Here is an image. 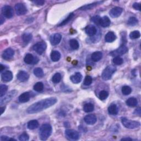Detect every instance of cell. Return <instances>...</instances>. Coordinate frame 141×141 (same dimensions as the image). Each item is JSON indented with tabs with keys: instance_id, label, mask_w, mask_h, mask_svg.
Returning a JSON list of instances; mask_svg holds the SVG:
<instances>
[{
	"instance_id": "9a60e30c",
	"label": "cell",
	"mask_w": 141,
	"mask_h": 141,
	"mask_svg": "<svg viewBox=\"0 0 141 141\" xmlns=\"http://www.w3.org/2000/svg\"><path fill=\"white\" fill-rule=\"evenodd\" d=\"M84 121L88 125H94L97 122V117L94 115L93 114H90L85 116L84 119Z\"/></svg>"
},
{
	"instance_id": "c3c4849f",
	"label": "cell",
	"mask_w": 141,
	"mask_h": 141,
	"mask_svg": "<svg viewBox=\"0 0 141 141\" xmlns=\"http://www.w3.org/2000/svg\"><path fill=\"white\" fill-rule=\"evenodd\" d=\"M39 61V59L37 57H34V61L33 62V64H35L37 63Z\"/></svg>"
},
{
	"instance_id": "f35d334b",
	"label": "cell",
	"mask_w": 141,
	"mask_h": 141,
	"mask_svg": "<svg viewBox=\"0 0 141 141\" xmlns=\"http://www.w3.org/2000/svg\"><path fill=\"white\" fill-rule=\"evenodd\" d=\"M123 59L120 56H116L113 58V62L115 65H121L123 63Z\"/></svg>"
},
{
	"instance_id": "8fae6325",
	"label": "cell",
	"mask_w": 141,
	"mask_h": 141,
	"mask_svg": "<svg viewBox=\"0 0 141 141\" xmlns=\"http://www.w3.org/2000/svg\"><path fill=\"white\" fill-rule=\"evenodd\" d=\"M123 11V9L119 7H116L115 8H113L110 11V16L112 18H117L119 17Z\"/></svg>"
},
{
	"instance_id": "816d5d0a",
	"label": "cell",
	"mask_w": 141,
	"mask_h": 141,
	"mask_svg": "<svg viewBox=\"0 0 141 141\" xmlns=\"http://www.w3.org/2000/svg\"><path fill=\"white\" fill-rule=\"evenodd\" d=\"M5 109H6V107L4 106V107H1V108H0V110H1V115L3 113V112L4 111Z\"/></svg>"
},
{
	"instance_id": "74e56055",
	"label": "cell",
	"mask_w": 141,
	"mask_h": 141,
	"mask_svg": "<svg viewBox=\"0 0 141 141\" xmlns=\"http://www.w3.org/2000/svg\"><path fill=\"white\" fill-rule=\"evenodd\" d=\"M8 90V87L4 85L1 84L0 85V97H2L5 95L6 92Z\"/></svg>"
},
{
	"instance_id": "e0dca14e",
	"label": "cell",
	"mask_w": 141,
	"mask_h": 141,
	"mask_svg": "<svg viewBox=\"0 0 141 141\" xmlns=\"http://www.w3.org/2000/svg\"><path fill=\"white\" fill-rule=\"evenodd\" d=\"M1 78L4 82H10L13 79V74L10 71H7L2 73Z\"/></svg>"
},
{
	"instance_id": "277c9868",
	"label": "cell",
	"mask_w": 141,
	"mask_h": 141,
	"mask_svg": "<svg viewBox=\"0 0 141 141\" xmlns=\"http://www.w3.org/2000/svg\"><path fill=\"white\" fill-rule=\"evenodd\" d=\"M121 122L124 126L129 129H134L140 126V123L136 121H132L127 119L126 117L121 119Z\"/></svg>"
},
{
	"instance_id": "2e32d148",
	"label": "cell",
	"mask_w": 141,
	"mask_h": 141,
	"mask_svg": "<svg viewBox=\"0 0 141 141\" xmlns=\"http://www.w3.org/2000/svg\"><path fill=\"white\" fill-rule=\"evenodd\" d=\"M17 79L19 80V81L21 82H25L29 79V76L28 74V73H26L25 71H20L17 76Z\"/></svg>"
},
{
	"instance_id": "6da1fadb",
	"label": "cell",
	"mask_w": 141,
	"mask_h": 141,
	"mask_svg": "<svg viewBox=\"0 0 141 141\" xmlns=\"http://www.w3.org/2000/svg\"><path fill=\"white\" fill-rule=\"evenodd\" d=\"M57 102V99L55 98H50L37 102L30 105L26 110L29 113H35L43 111L52 106Z\"/></svg>"
},
{
	"instance_id": "f1b7e54d",
	"label": "cell",
	"mask_w": 141,
	"mask_h": 141,
	"mask_svg": "<svg viewBox=\"0 0 141 141\" xmlns=\"http://www.w3.org/2000/svg\"><path fill=\"white\" fill-rule=\"evenodd\" d=\"M34 57L30 53H28L26 54L24 57V61L26 64H31L33 63V61H34Z\"/></svg>"
},
{
	"instance_id": "f6af8a7d",
	"label": "cell",
	"mask_w": 141,
	"mask_h": 141,
	"mask_svg": "<svg viewBox=\"0 0 141 141\" xmlns=\"http://www.w3.org/2000/svg\"><path fill=\"white\" fill-rule=\"evenodd\" d=\"M133 7L136 10L140 11V6L138 3H135L133 4Z\"/></svg>"
},
{
	"instance_id": "b9f144b4",
	"label": "cell",
	"mask_w": 141,
	"mask_h": 141,
	"mask_svg": "<svg viewBox=\"0 0 141 141\" xmlns=\"http://www.w3.org/2000/svg\"><path fill=\"white\" fill-rule=\"evenodd\" d=\"M92 83V78L89 76H87L84 79V84L85 85H90Z\"/></svg>"
},
{
	"instance_id": "8d00e7d4",
	"label": "cell",
	"mask_w": 141,
	"mask_h": 141,
	"mask_svg": "<svg viewBox=\"0 0 141 141\" xmlns=\"http://www.w3.org/2000/svg\"><path fill=\"white\" fill-rule=\"evenodd\" d=\"M44 84L42 82H38L34 85V89L36 92H41L43 90Z\"/></svg>"
},
{
	"instance_id": "8992f818",
	"label": "cell",
	"mask_w": 141,
	"mask_h": 141,
	"mask_svg": "<svg viewBox=\"0 0 141 141\" xmlns=\"http://www.w3.org/2000/svg\"><path fill=\"white\" fill-rule=\"evenodd\" d=\"M33 49L38 54L42 55L46 49V44L43 42H39L33 46Z\"/></svg>"
},
{
	"instance_id": "cb8c5ba5",
	"label": "cell",
	"mask_w": 141,
	"mask_h": 141,
	"mask_svg": "<svg viewBox=\"0 0 141 141\" xmlns=\"http://www.w3.org/2000/svg\"><path fill=\"white\" fill-rule=\"evenodd\" d=\"M108 112L110 115H116L118 113V108L115 104L111 105L108 107Z\"/></svg>"
},
{
	"instance_id": "d4e9b609",
	"label": "cell",
	"mask_w": 141,
	"mask_h": 141,
	"mask_svg": "<svg viewBox=\"0 0 141 141\" xmlns=\"http://www.w3.org/2000/svg\"><path fill=\"white\" fill-rule=\"evenodd\" d=\"M126 103L130 107H135L138 104V101L135 98H130L126 100Z\"/></svg>"
},
{
	"instance_id": "52a82bcc",
	"label": "cell",
	"mask_w": 141,
	"mask_h": 141,
	"mask_svg": "<svg viewBox=\"0 0 141 141\" xmlns=\"http://www.w3.org/2000/svg\"><path fill=\"white\" fill-rule=\"evenodd\" d=\"M2 14L4 17L11 18L13 16V10L10 6H4L2 8Z\"/></svg>"
},
{
	"instance_id": "d6986e66",
	"label": "cell",
	"mask_w": 141,
	"mask_h": 141,
	"mask_svg": "<svg viewBox=\"0 0 141 141\" xmlns=\"http://www.w3.org/2000/svg\"><path fill=\"white\" fill-rule=\"evenodd\" d=\"M116 39V35L112 31H109L107 33L105 37V40L107 43H112Z\"/></svg>"
},
{
	"instance_id": "f546056e",
	"label": "cell",
	"mask_w": 141,
	"mask_h": 141,
	"mask_svg": "<svg viewBox=\"0 0 141 141\" xmlns=\"http://www.w3.org/2000/svg\"><path fill=\"white\" fill-rule=\"evenodd\" d=\"M94 109V106L91 103H87L84 105L83 110L85 112H92Z\"/></svg>"
},
{
	"instance_id": "ba28073f",
	"label": "cell",
	"mask_w": 141,
	"mask_h": 141,
	"mask_svg": "<svg viewBox=\"0 0 141 141\" xmlns=\"http://www.w3.org/2000/svg\"><path fill=\"white\" fill-rule=\"evenodd\" d=\"M15 11L18 16H22L25 15L27 12L26 7L22 3H17L15 6Z\"/></svg>"
},
{
	"instance_id": "603a6c76",
	"label": "cell",
	"mask_w": 141,
	"mask_h": 141,
	"mask_svg": "<svg viewBox=\"0 0 141 141\" xmlns=\"http://www.w3.org/2000/svg\"><path fill=\"white\" fill-rule=\"evenodd\" d=\"M50 57L52 61L57 62L61 58V54L57 51H53L51 53Z\"/></svg>"
},
{
	"instance_id": "bcb514c9",
	"label": "cell",
	"mask_w": 141,
	"mask_h": 141,
	"mask_svg": "<svg viewBox=\"0 0 141 141\" xmlns=\"http://www.w3.org/2000/svg\"><path fill=\"white\" fill-rule=\"evenodd\" d=\"M33 3H34L38 5H40V6H42L45 3V1H43V0H38V1H33Z\"/></svg>"
},
{
	"instance_id": "836d02e7",
	"label": "cell",
	"mask_w": 141,
	"mask_h": 141,
	"mask_svg": "<svg viewBox=\"0 0 141 141\" xmlns=\"http://www.w3.org/2000/svg\"><path fill=\"white\" fill-rule=\"evenodd\" d=\"M131 92H132V89L129 86H127V85L124 86L122 88V93L125 95L130 94Z\"/></svg>"
},
{
	"instance_id": "ab89813d",
	"label": "cell",
	"mask_w": 141,
	"mask_h": 141,
	"mask_svg": "<svg viewBox=\"0 0 141 141\" xmlns=\"http://www.w3.org/2000/svg\"><path fill=\"white\" fill-rule=\"evenodd\" d=\"M108 95H109V93H107L106 91L102 90L100 92L99 97V98L100 100H104L107 97H108Z\"/></svg>"
},
{
	"instance_id": "ffe728a7",
	"label": "cell",
	"mask_w": 141,
	"mask_h": 141,
	"mask_svg": "<svg viewBox=\"0 0 141 141\" xmlns=\"http://www.w3.org/2000/svg\"><path fill=\"white\" fill-rule=\"evenodd\" d=\"M70 79L73 83L77 84L81 82L82 79V76L81 75V73H80L79 72H77L75 73V75L72 76L70 77Z\"/></svg>"
},
{
	"instance_id": "5bb4252c",
	"label": "cell",
	"mask_w": 141,
	"mask_h": 141,
	"mask_svg": "<svg viewBox=\"0 0 141 141\" xmlns=\"http://www.w3.org/2000/svg\"><path fill=\"white\" fill-rule=\"evenodd\" d=\"M15 54V51L11 48H8L4 51L2 53V57L4 60L11 59Z\"/></svg>"
},
{
	"instance_id": "484cf974",
	"label": "cell",
	"mask_w": 141,
	"mask_h": 141,
	"mask_svg": "<svg viewBox=\"0 0 141 141\" xmlns=\"http://www.w3.org/2000/svg\"><path fill=\"white\" fill-rule=\"evenodd\" d=\"M102 2H102V1H98V2H94V3H91V4H87V5H85L84 6L80 8V10H91L93 8L97 6V5L99 4L100 3H102Z\"/></svg>"
},
{
	"instance_id": "60d3db41",
	"label": "cell",
	"mask_w": 141,
	"mask_h": 141,
	"mask_svg": "<svg viewBox=\"0 0 141 141\" xmlns=\"http://www.w3.org/2000/svg\"><path fill=\"white\" fill-rule=\"evenodd\" d=\"M138 22V19L136 18V17H131L129 18V21H128V24L130 25H135L136 24H137Z\"/></svg>"
},
{
	"instance_id": "30bf717a",
	"label": "cell",
	"mask_w": 141,
	"mask_h": 141,
	"mask_svg": "<svg viewBox=\"0 0 141 141\" xmlns=\"http://www.w3.org/2000/svg\"><path fill=\"white\" fill-rule=\"evenodd\" d=\"M16 94L17 92L16 90H13L10 92L7 95H6L5 97H4V98L1 97V104H0L2 106L3 104L8 103L16 95Z\"/></svg>"
},
{
	"instance_id": "7c38bea8",
	"label": "cell",
	"mask_w": 141,
	"mask_h": 141,
	"mask_svg": "<svg viewBox=\"0 0 141 141\" xmlns=\"http://www.w3.org/2000/svg\"><path fill=\"white\" fill-rule=\"evenodd\" d=\"M61 39H62L61 35L60 34H58V33H56V34H53L51 37L50 38L51 43L52 45H57L60 43V42H61Z\"/></svg>"
},
{
	"instance_id": "e575fe53",
	"label": "cell",
	"mask_w": 141,
	"mask_h": 141,
	"mask_svg": "<svg viewBox=\"0 0 141 141\" xmlns=\"http://www.w3.org/2000/svg\"><path fill=\"white\" fill-rule=\"evenodd\" d=\"M74 17V14L73 13H70V14L69 15V16L67 17L65 20H63V21L60 23L58 25L59 26H63L65 25H66V24H67L72 19V18Z\"/></svg>"
},
{
	"instance_id": "83f0119b",
	"label": "cell",
	"mask_w": 141,
	"mask_h": 141,
	"mask_svg": "<svg viewBox=\"0 0 141 141\" xmlns=\"http://www.w3.org/2000/svg\"><path fill=\"white\" fill-rule=\"evenodd\" d=\"M70 45L73 50H77L79 47V44L76 39H71L70 41Z\"/></svg>"
},
{
	"instance_id": "4316f807",
	"label": "cell",
	"mask_w": 141,
	"mask_h": 141,
	"mask_svg": "<svg viewBox=\"0 0 141 141\" xmlns=\"http://www.w3.org/2000/svg\"><path fill=\"white\" fill-rule=\"evenodd\" d=\"M39 122L37 120H31L28 123V128L30 130H34L38 128Z\"/></svg>"
},
{
	"instance_id": "1f68e13d",
	"label": "cell",
	"mask_w": 141,
	"mask_h": 141,
	"mask_svg": "<svg viewBox=\"0 0 141 141\" xmlns=\"http://www.w3.org/2000/svg\"><path fill=\"white\" fill-rule=\"evenodd\" d=\"M34 74L38 78H42L44 76V72L40 68H36L34 70Z\"/></svg>"
},
{
	"instance_id": "f907efd6",
	"label": "cell",
	"mask_w": 141,
	"mask_h": 141,
	"mask_svg": "<svg viewBox=\"0 0 141 141\" xmlns=\"http://www.w3.org/2000/svg\"><path fill=\"white\" fill-rule=\"evenodd\" d=\"M121 140H132V139L129 137H126V138H123L122 139H121Z\"/></svg>"
},
{
	"instance_id": "9c48e42d",
	"label": "cell",
	"mask_w": 141,
	"mask_h": 141,
	"mask_svg": "<svg viewBox=\"0 0 141 141\" xmlns=\"http://www.w3.org/2000/svg\"><path fill=\"white\" fill-rule=\"evenodd\" d=\"M66 135L70 139L72 140H78L79 138V133L74 130H66L65 131Z\"/></svg>"
},
{
	"instance_id": "7a4b0ae2",
	"label": "cell",
	"mask_w": 141,
	"mask_h": 141,
	"mask_svg": "<svg viewBox=\"0 0 141 141\" xmlns=\"http://www.w3.org/2000/svg\"><path fill=\"white\" fill-rule=\"evenodd\" d=\"M52 132V127L49 124H44L42 125L39 131L40 138L42 140H45L48 139Z\"/></svg>"
},
{
	"instance_id": "7402d4cb",
	"label": "cell",
	"mask_w": 141,
	"mask_h": 141,
	"mask_svg": "<svg viewBox=\"0 0 141 141\" xmlns=\"http://www.w3.org/2000/svg\"><path fill=\"white\" fill-rule=\"evenodd\" d=\"M30 95L28 92H25L19 97V101L22 103H24L26 102H28L29 100H30Z\"/></svg>"
},
{
	"instance_id": "7dc6e473",
	"label": "cell",
	"mask_w": 141,
	"mask_h": 141,
	"mask_svg": "<svg viewBox=\"0 0 141 141\" xmlns=\"http://www.w3.org/2000/svg\"><path fill=\"white\" fill-rule=\"evenodd\" d=\"M10 138H8L7 136H2L1 137V140H10Z\"/></svg>"
},
{
	"instance_id": "3957f363",
	"label": "cell",
	"mask_w": 141,
	"mask_h": 141,
	"mask_svg": "<svg viewBox=\"0 0 141 141\" xmlns=\"http://www.w3.org/2000/svg\"><path fill=\"white\" fill-rule=\"evenodd\" d=\"M116 71V69L115 66H109L104 70L102 75V78L104 80H108L111 79L113 74Z\"/></svg>"
},
{
	"instance_id": "4fadbf2b",
	"label": "cell",
	"mask_w": 141,
	"mask_h": 141,
	"mask_svg": "<svg viewBox=\"0 0 141 141\" xmlns=\"http://www.w3.org/2000/svg\"><path fill=\"white\" fill-rule=\"evenodd\" d=\"M85 31L86 34L88 35L90 37H93L96 34L97 29L95 26L93 25H89L85 27Z\"/></svg>"
},
{
	"instance_id": "ac0fdd59",
	"label": "cell",
	"mask_w": 141,
	"mask_h": 141,
	"mask_svg": "<svg viewBox=\"0 0 141 141\" xmlns=\"http://www.w3.org/2000/svg\"><path fill=\"white\" fill-rule=\"evenodd\" d=\"M111 21L109 17L106 16H104L102 18H100L99 24L101 25L103 28H106L110 25Z\"/></svg>"
},
{
	"instance_id": "f5cc1de1",
	"label": "cell",
	"mask_w": 141,
	"mask_h": 141,
	"mask_svg": "<svg viewBox=\"0 0 141 141\" xmlns=\"http://www.w3.org/2000/svg\"><path fill=\"white\" fill-rule=\"evenodd\" d=\"M1 22V25H2L3 22H4V19H3V17L2 16H1V22Z\"/></svg>"
},
{
	"instance_id": "7bdbcfd3",
	"label": "cell",
	"mask_w": 141,
	"mask_h": 141,
	"mask_svg": "<svg viewBox=\"0 0 141 141\" xmlns=\"http://www.w3.org/2000/svg\"><path fill=\"white\" fill-rule=\"evenodd\" d=\"M29 139V136L27 133L24 132L22 135L19 136V139L21 141H28Z\"/></svg>"
},
{
	"instance_id": "5b68a950",
	"label": "cell",
	"mask_w": 141,
	"mask_h": 141,
	"mask_svg": "<svg viewBox=\"0 0 141 141\" xmlns=\"http://www.w3.org/2000/svg\"><path fill=\"white\" fill-rule=\"evenodd\" d=\"M127 51H128V49H127V47L125 45H122L117 49L111 52L110 55L113 57L120 56L125 54Z\"/></svg>"
},
{
	"instance_id": "ee69618b",
	"label": "cell",
	"mask_w": 141,
	"mask_h": 141,
	"mask_svg": "<svg viewBox=\"0 0 141 141\" xmlns=\"http://www.w3.org/2000/svg\"><path fill=\"white\" fill-rule=\"evenodd\" d=\"M100 17L99 16H95L92 18V21L96 24H99Z\"/></svg>"
},
{
	"instance_id": "d6a6232c",
	"label": "cell",
	"mask_w": 141,
	"mask_h": 141,
	"mask_svg": "<svg viewBox=\"0 0 141 141\" xmlns=\"http://www.w3.org/2000/svg\"><path fill=\"white\" fill-rule=\"evenodd\" d=\"M61 74L59 73H57L55 74L52 78V82L54 83H59L60 81H61Z\"/></svg>"
},
{
	"instance_id": "681fc988",
	"label": "cell",
	"mask_w": 141,
	"mask_h": 141,
	"mask_svg": "<svg viewBox=\"0 0 141 141\" xmlns=\"http://www.w3.org/2000/svg\"><path fill=\"white\" fill-rule=\"evenodd\" d=\"M4 69H5V67L3 65L1 64V65H0V72H2Z\"/></svg>"
},
{
	"instance_id": "44dd1931",
	"label": "cell",
	"mask_w": 141,
	"mask_h": 141,
	"mask_svg": "<svg viewBox=\"0 0 141 141\" xmlns=\"http://www.w3.org/2000/svg\"><path fill=\"white\" fill-rule=\"evenodd\" d=\"M103 57V53L100 51H97L93 53L91 55L92 60L94 62H98Z\"/></svg>"
},
{
	"instance_id": "d590c367",
	"label": "cell",
	"mask_w": 141,
	"mask_h": 141,
	"mask_svg": "<svg viewBox=\"0 0 141 141\" xmlns=\"http://www.w3.org/2000/svg\"><path fill=\"white\" fill-rule=\"evenodd\" d=\"M140 37V33L138 30H135L131 32L130 34V38L131 39H136Z\"/></svg>"
},
{
	"instance_id": "4dcf8cb0",
	"label": "cell",
	"mask_w": 141,
	"mask_h": 141,
	"mask_svg": "<svg viewBox=\"0 0 141 141\" xmlns=\"http://www.w3.org/2000/svg\"><path fill=\"white\" fill-rule=\"evenodd\" d=\"M22 39L25 43L28 44L32 39V35L30 33H24L22 35Z\"/></svg>"
}]
</instances>
